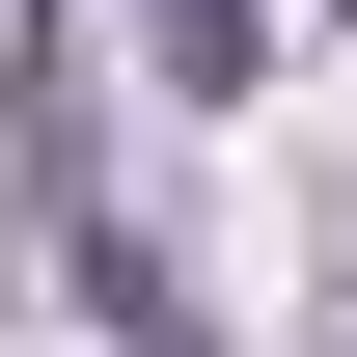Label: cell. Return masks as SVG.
I'll return each mask as SVG.
<instances>
[{
	"mask_svg": "<svg viewBox=\"0 0 357 357\" xmlns=\"http://www.w3.org/2000/svg\"><path fill=\"white\" fill-rule=\"evenodd\" d=\"M248 28L275 0H165V83H248Z\"/></svg>",
	"mask_w": 357,
	"mask_h": 357,
	"instance_id": "cell-1",
	"label": "cell"
}]
</instances>
